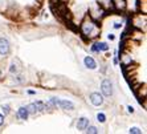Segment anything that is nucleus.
Masks as SVG:
<instances>
[{
  "mask_svg": "<svg viewBox=\"0 0 147 134\" xmlns=\"http://www.w3.org/2000/svg\"><path fill=\"white\" fill-rule=\"evenodd\" d=\"M101 90H102V93L106 97L111 96V94H113V84H111V81L107 79L103 80L102 84H101Z\"/></svg>",
  "mask_w": 147,
  "mask_h": 134,
  "instance_id": "obj_1",
  "label": "nucleus"
},
{
  "mask_svg": "<svg viewBox=\"0 0 147 134\" xmlns=\"http://www.w3.org/2000/svg\"><path fill=\"white\" fill-rule=\"evenodd\" d=\"M9 53V43H8L7 39L1 37L0 39V55L5 56Z\"/></svg>",
  "mask_w": 147,
  "mask_h": 134,
  "instance_id": "obj_2",
  "label": "nucleus"
},
{
  "mask_svg": "<svg viewBox=\"0 0 147 134\" xmlns=\"http://www.w3.org/2000/svg\"><path fill=\"white\" fill-rule=\"evenodd\" d=\"M90 101H92V104L94 106H99V105L103 104V97L99 93H92L90 94Z\"/></svg>",
  "mask_w": 147,
  "mask_h": 134,
  "instance_id": "obj_3",
  "label": "nucleus"
},
{
  "mask_svg": "<svg viewBox=\"0 0 147 134\" xmlns=\"http://www.w3.org/2000/svg\"><path fill=\"white\" fill-rule=\"evenodd\" d=\"M57 105L58 106H61L62 109H66V110H73L74 109V105L68 100H57Z\"/></svg>",
  "mask_w": 147,
  "mask_h": 134,
  "instance_id": "obj_4",
  "label": "nucleus"
},
{
  "mask_svg": "<svg viewBox=\"0 0 147 134\" xmlns=\"http://www.w3.org/2000/svg\"><path fill=\"white\" fill-rule=\"evenodd\" d=\"M88 126H89V120L85 117L80 118L78 122H77V129H78V130H85Z\"/></svg>",
  "mask_w": 147,
  "mask_h": 134,
  "instance_id": "obj_5",
  "label": "nucleus"
},
{
  "mask_svg": "<svg viewBox=\"0 0 147 134\" xmlns=\"http://www.w3.org/2000/svg\"><path fill=\"white\" fill-rule=\"evenodd\" d=\"M17 116H19V118H20V120H27L28 116H29V112H28L27 106L19 108V110H17Z\"/></svg>",
  "mask_w": 147,
  "mask_h": 134,
  "instance_id": "obj_6",
  "label": "nucleus"
},
{
  "mask_svg": "<svg viewBox=\"0 0 147 134\" xmlns=\"http://www.w3.org/2000/svg\"><path fill=\"white\" fill-rule=\"evenodd\" d=\"M84 62H85L86 68H89V69H96L97 68L96 61H94V59H93V57H90V56H86L85 60H84Z\"/></svg>",
  "mask_w": 147,
  "mask_h": 134,
  "instance_id": "obj_7",
  "label": "nucleus"
},
{
  "mask_svg": "<svg viewBox=\"0 0 147 134\" xmlns=\"http://www.w3.org/2000/svg\"><path fill=\"white\" fill-rule=\"evenodd\" d=\"M93 28H94V24H93V23H85V24H84V27H82V29H84V33L89 36V35L92 33Z\"/></svg>",
  "mask_w": 147,
  "mask_h": 134,
  "instance_id": "obj_8",
  "label": "nucleus"
},
{
  "mask_svg": "<svg viewBox=\"0 0 147 134\" xmlns=\"http://www.w3.org/2000/svg\"><path fill=\"white\" fill-rule=\"evenodd\" d=\"M33 105H34V108H36V112H42V110L45 109L44 102H41V101H36Z\"/></svg>",
  "mask_w": 147,
  "mask_h": 134,
  "instance_id": "obj_9",
  "label": "nucleus"
},
{
  "mask_svg": "<svg viewBox=\"0 0 147 134\" xmlns=\"http://www.w3.org/2000/svg\"><path fill=\"white\" fill-rule=\"evenodd\" d=\"M97 47H98V51H107L109 49L107 44H105V43H97Z\"/></svg>",
  "mask_w": 147,
  "mask_h": 134,
  "instance_id": "obj_10",
  "label": "nucleus"
},
{
  "mask_svg": "<svg viewBox=\"0 0 147 134\" xmlns=\"http://www.w3.org/2000/svg\"><path fill=\"white\" fill-rule=\"evenodd\" d=\"M97 120H98V122L103 124V122L106 121V116H105L103 113H98V114H97Z\"/></svg>",
  "mask_w": 147,
  "mask_h": 134,
  "instance_id": "obj_11",
  "label": "nucleus"
},
{
  "mask_svg": "<svg viewBox=\"0 0 147 134\" xmlns=\"http://www.w3.org/2000/svg\"><path fill=\"white\" fill-rule=\"evenodd\" d=\"M86 129H88V133H90V134H97L98 133V129H97V127H94V126H88L86 127Z\"/></svg>",
  "mask_w": 147,
  "mask_h": 134,
  "instance_id": "obj_12",
  "label": "nucleus"
},
{
  "mask_svg": "<svg viewBox=\"0 0 147 134\" xmlns=\"http://www.w3.org/2000/svg\"><path fill=\"white\" fill-rule=\"evenodd\" d=\"M130 133L131 134H140L142 131H140L139 127H131V129H130Z\"/></svg>",
  "mask_w": 147,
  "mask_h": 134,
  "instance_id": "obj_13",
  "label": "nucleus"
},
{
  "mask_svg": "<svg viewBox=\"0 0 147 134\" xmlns=\"http://www.w3.org/2000/svg\"><path fill=\"white\" fill-rule=\"evenodd\" d=\"M27 109H28V112H29V113H36V108H34L33 104H31V105H28Z\"/></svg>",
  "mask_w": 147,
  "mask_h": 134,
  "instance_id": "obj_14",
  "label": "nucleus"
},
{
  "mask_svg": "<svg viewBox=\"0 0 147 134\" xmlns=\"http://www.w3.org/2000/svg\"><path fill=\"white\" fill-rule=\"evenodd\" d=\"M3 112H4V114H8L9 113V106L8 105H3Z\"/></svg>",
  "mask_w": 147,
  "mask_h": 134,
  "instance_id": "obj_15",
  "label": "nucleus"
},
{
  "mask_svg": "<svg viewBox=\"0 0 147 134\" xmlns=\"http://www.w3.org/2000/svg\"><path fill=\"white\" fill-rule=\"evenodd\" d=\"M4 124V116L3 114H0V126Z\"/></svg>",
  "mask_w": 147,
  "mask_h": 134,
  "instance_id": "obj_16",
  "label": "nucleus"
},
{
  "mask_svg": "<svg viewBox=\"0 0 147 134\" xmlns=\"http://www.w3.org/2000/svg\"><path fill=\"white\" fill-rule=\"evenodd\" d=\"M121 23H115V24H114V28H115V29H118V28H121Z\"/></svg>",
  "mask_w": 147,
  "mask_h": 134,
  "instance_id": "obj_17",
  "label": "nucleus"
},
{
  "mask_svg": "<svg viewBox=\"0 0 147 134\" xmlns=\"http://www.w3.org/2000/svg\"><path fill=\"white\" fill-rule=\"evenodd\" d=\"M127 109H129V112H130V113H134V108L133 106H127Z\"/></svg>",
  "mask_w": 147,
  "mask_h": 134,
  "instance_id": "obj_18",
  "label": "nucleus"
},
{
  "mask_svg": "<svg viewBox=\"0 0 147 134\" xmlns=\"http://www.w3.org/2000/svg\"><path fill=\"white\" fill-rule=\"evenodd\" d=\"M107 37H109V40H114V35H111V33H110L109 36H107Z\"/></svg>",
  "mask_w": 147,
  "mask_h": 134,
  "instance_id": "obj_19",
  "label": "nucleus"
}]
</instances>
